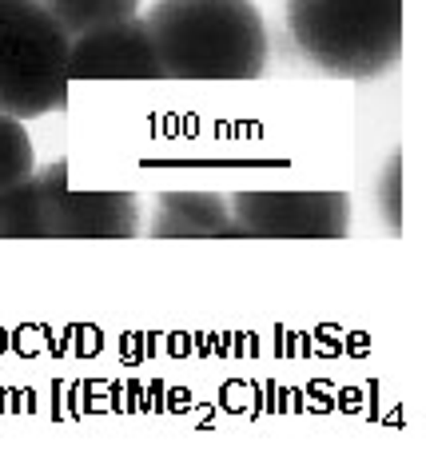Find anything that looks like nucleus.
Masks as SVG:
<instances>
[{"instance_id": "10", "label": "nucleus", "mask_w": 426, "mask_h": 466, "mask_svg": "<svg viewBox=\"0 0 426 466\" xmlns=\"http://www.w3.org/2000/svg\"><path fill=\"white\" fill-rule=\"evenodd\" d=\"M32 164H36V156H32V140L25 124L16 116L0 112V192L13 187L16 179L32 176Z\"/></svg>"}, {"instance_id": "7", "label": "nucleus", "mask_w": 426, "mask_h": 466, "mask_svg": "<svg viewBox=\"0 0 426 466\" xmlns=\"http://www.w3.org/2000/svg\"><path fill=\"white\" fill-rule=\"evenodd\" d=\"M156 239H243L231 204L216 192H164L152 219Z\"/></svg>"}, {"instance_id": "11", "label": "nucleus", "mask_w": 426, "mask_h": 466, "mask_svg": "<svg viewBox=\"0 0 426 466\" xmlns=\"http://www.w3.org/2000/svg\"><path fill=\"white\" fill-rule=\"evenodd\" d=\"M379 204H382V216H387V228L399 236L402 231V156H390L387 167H382Z\"/></svg>"}, {"instance_id": "4", "label": "nucleus", "mask_w": 426, "mask_h": 466, "mask_svg": "<svg viewBox=\"0 0 426 466\" xmlns=\"http://www.w3.org/2000/svg\"><path fill=\"white\" fill-rule=\"evenodd\" d=\"M228 204L243 239H343L350 231L343 192H236Z\"/></svg>"}, {"instance_id": "8", "label": "nucleus", "mask_w": 426, "mask_h": 466, "mask_svg": "<svg viewBox=\"0 0 426 466\" xmlns=\"http://www.w3.org/2000/svg\"><path fill=\"white\" fill-rule=\"evenodd\" d=\"M0 239H52L36 172L0 192Z\"/></svg>"}, {"instance_id": "5", "label": "nucleus", "mask_w": 426, "mask_h": 466, "mask_svg": "<svg viewBox=\"0 0 426 466\" xmlns=\"http://www.w3.org/2000/svg\"><path fill=\"white\" fill-rule=\"evenodd\" d=\"M36 179L52 239H132L140 231V199L132 192H76L64 164H48Z\"/></svg>"}, {"instance_id": "1", "label": "nucleus", "mask_w": 426, "mask_h": 466, "mask_svg": "<svg viewBox=\"0 0 426 466\" xmlns=\"http://www.w3.org/2000/svg\"><path fill=\"white\" fill-rule=\"evenodd\" d=\"M164 80H259L268 28L251 0H156L144 16Z\"/></svg>"}, {"instance_id": "2", "label": "nucleus", "mask_w": 426, "mask_h": 466, "mask_svg": "<svg viewBox=\"0 0 426 466\" xmlns=\"http://www.w3.org/2000/svg\"><path fill=\"white\" fill-rule=\"evenodd\" d=\"M287 25L315 68L343 80L382 76L402 52V0H287Z\"/></svg>"}, {"instance_id": "3", "label": "nucleus", "mask_w": 426, "mask_h": 466, "mask_svg": "<svg viewBox=\"0 0 426 466\" xmlns=\"http://www.w3.org/2000/svg\"><path fill=\"white\" fill-rule=\"evenodd\" d=\"M68 36L40 0H0V112L16 120L68 100Z\"/></svg>"}, {"instance_id": "6", "label": "nucleus", "mask_w": 426, "mask_h": 466, "mask_svg": "<svg viewBox=\"0 0 426 466\" xmlns=\"http://www.w3.org/2000/svg\"><path fill=\"white\" fill-rule=\"evenodd\" d=\"M68 80H164L144 16L116 20L68 40Z\"/></svg>"}, {"instance_id": "9", "label": "nucleus", "mask_w": 426, "mask_h": 466, "mask_svg": "<svg viewBox=\"0 0 426 466\" xmlns=\"http://www.w3.org/2000/svg\"><path fill=\"white\" fill-rule=\"evenodd\" d=\"M48 8V16L60 25V33L68 40H76L92 28L116 25V20L136 16L140 0H40Z\"/></svg>"}]
</instances>
